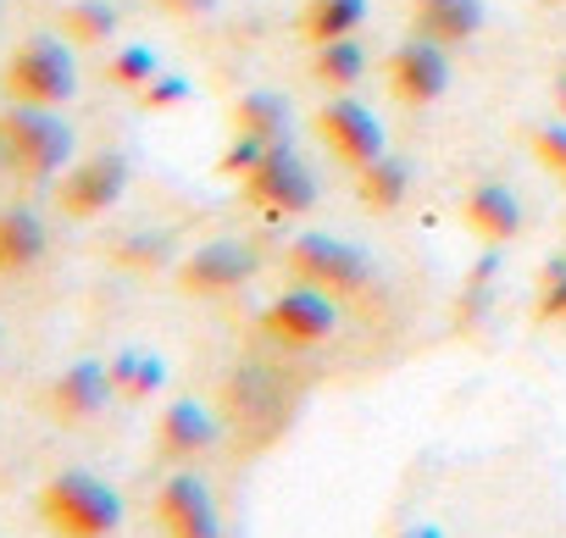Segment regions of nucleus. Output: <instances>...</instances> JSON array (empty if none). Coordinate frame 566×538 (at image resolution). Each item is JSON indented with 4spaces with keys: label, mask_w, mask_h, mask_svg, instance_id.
<instances>
[{
    "label": "nucleus",
    "mask_w": 566,
    "mask_h": 538,
    "mask_svg": "<svg viewBox=\"0 0 566 538\" xmlns=\"http://www.w3.org/2000/svg\"><path fill=\"white\" fill-rule=\"evenodd\" d=\"M34 505L56 538H112L123 527V494L95 472H56Z\"/></svg>",
    "instance_id": "f257e3e1"
},
{
    "label": "nucleus",
    "mask_w": 566,
    "mask_h": 538,
    "mask_svg": "<svg viewBox=\"0 0 566 538\" xmlns=\"http://www.w3.org/2000/svg\"><path fill=\"white\" fill-rule=\"evenodd\" d=\"M0 89H7L12 106H67L78 95V62L67 40L34 34L12 51L7 73H0Z\"/></svg>",
    "instance_id": "f03ea898"
},
{
    "label": "nucleus",
    "mask_w": 566,
    "mask_h": 538,
    "mask_svg": "<svg viewBox=\"0 0 566 538\" xmlns=\"http://www.w3.org/2000/svg\"><path fill=\"white\" fill-rule=\"evenodd\" d=\"M0 156L23 178H56L73 167V128L56 117V106H12L0 117Z\"/></svg>",
    "instance_id": "7ed1b4c3"
},
{
    "label": "nucleus",
    "mask_w": 566,
    "mask_h": 538,
    "mask_svg": "<svg viewBox=\"0 0 566 538\" xmlns=\"http://www.w3.org/2000/svg\"><path fill=\"white\" fill-rule=\"evenodd\" d=\"M239 194H244L250 211L283 222V217H301V211L317 205V172L301 161L295 145H266L261 161L239 178Z\"/></svg>",
    "instance_id": "20e7f679"
},
{
    "label": "nucleus",
    "mask_w": 566,
    "mask_h": 538,
    "mask_svg": "<svg viewBox=\"0 0 566 538\" xmlns=\"http://www.w3.org/2000/svg\"><path fill=\"white\" fill-rule=\"evenodd\" d=\"M290 278L306 284V289H323V295H361L373 284V255L350 239H334V233H301L290 244Z\"/></svg>",
    "instance_id": "39448f33"
},
{
    "label": "nucleus",
    "mask_w": 566,
    "mask_h": 538,
    "mask_svg": "<svg viewBox=\"0 0 566 538\" xmlns=\"http://www.w3.org/2000/svg\"><path fill=\"white\" fill-rule=\"evenodd\" d=\"M128 178H134V167H128L123 150L84 156V161H73V167L62 172V183H56V205H62L73 222L106 217V211L128 194Z\"/></svg>",
    "instance_id": "423d86ee"
},
{
    "label": "nucleus",
    "mask_w": 566,
    "mask_h": 538,
    "mask_svg": "<svg viewBox=\"0 0 566 538\" xmlns=\"http://www.w3.org/2000/svg\"><path fill=\"white\" fill-rule=\"evenodd\" d=\"M384 84H389V101L395 106H411V112L444 101V89H450V56H444V45H433L422 34L400 40L389 51V62H384Z\"/></svg>",
    "instance_id": "0eeeda50"
},
{
    "label": "nucleus",
    "mask_w": 566,
    "mask_h": 538,
    "mask_svg": "<svg viewBox=\"0 0 566 538\" xmlns=\"http://www.w3.org/2000/svg\"><path fill=\"white\" fill-rule=\"evenodd\" d=\"M334 328H339V306H334V295L306 289V284L283 289V295L261 312V334H266V339H277V345H290V350L328 345V339H334Z\"/></svg>",
    "instance_id": "6e6552de"
},
{
    "label": "nucleus",
    "mask_w": 566,
    "mask_h": 538,
    "mask_svg": "<svg viewBox=\"0 0 566 538\" xmlns=\"http://www.w3.org/2000/svg\"><path fill=\"white\" fill-rule=\"evenodd\" d=\"M312 128H317V139L328 145V156H334L339 167H350V172H361L367 161L384 156V123H378L361 101H350V95H334V101L312 117Z\"/></svg>",
    "instance_id": "1a4fd4ad"
},
{
    "label": "nucleus",
    "mask_w": 566,
    "mask_h": 538,
    "mask_svg": "<svg viewBox=\"0 0 566 538\" xmlns=\"http://www.w3.org/2000/svg\"><path fill=\"white\" fill-rule=\"evenodd\" d=\"M255 266H261V255L250 244L211 239V244H200V250H189L178 261V289L184 295H233V289H244L255 278Z\"/></svg>",
    "instance_id": "9d476101"
},
{
    "label": "nucleus",
    "mask_w": 566,
    "mask_h": 538,
    "mask_svg": "<svg viewBox=\"0 0 566 538\" xmlns=\"http://www.w3.org/2000/svg\"><path fill=\"white\" fill-rule=\"evenodd\" d=\"M156 521H161L167 538H222L211 488H206L195 472H172V477L156 488Z\"/></svg>",
    "instance_id": "9b49d317"
},
{
    "label": "nucleus",
    "mask_w": 566,
    "mask_h": 538,
    "mask_svg": "<svg viewBox=\"0 0 566 538\" xmlns=\"http://www.w3.org/2000/svg\"><path fill=\"white\" fill-rule=\"evenodd\" d=\"M117 400V389H112V372H106V361H73L56 383H51V416L56 422H95L106 405Z\"/></svg>",
    "instance_id": "f8f14e48"
},
{
    "label": "nucleus",
    "mask_w": 566,
    "mask_h": 538,
    "mask_svg": "<svg viewBox=\"0 0 566 538\" xmlns=\"http://www.w3.org/2000/svg\"><path fill=\"white\" fill-rule=\"evenodd\" d=\"M461 222H467L489 250H500V244H511V239L522 233V200H516L505 183H478V189H467V200H461Z\"/></svg>",
    "instance_id": "ddd939ff"
},
{
    "label": "nucleus",
    "mask_w": 566,
    "mask_h": 538,
    "mask_svg": "<svg viewBox=\"0 0 566 538\" xmlns=\"http://www.w3.org/2000/svg\"><path fill=\"white\" fill-rule=\"evenodd\" d=\"M217 444V416L200 405V400H172L167 411H161V422H156V450L167 455V461H195V455H206Z\"/></svg>",
    "instance_id": "4468645a"
},
{
    "label": "nucleus",
    "mask_w": 566,
    "mask_h": 538,
    "mask_svg": "<svg viewBox=\"0 0 566 538\" xmlns=\"http://www.w3.org/2000/svg\"><path fill=\"white\" fill-rule=\"evenodd\" d=\"M483 18H489L483 0H411V34H422V40H433L444 51L478 40Z\"/></svg>",
    "instance_id": "2eb2a0df"
},
{
    "label": "nucleus",
    "mask_w": 566,
    "mask_h": 538,
    "mask_svg": "<svg viewBox=\"0 0 566 538\" xmlns=\"http://www.w3.org/2000/svg\"><path fill=\"white\" fill-rule=\"evenodd\" d=\"M290 101H283L277 89H250L233 101V134L239 139H255V145H290Z\"/></svg>",
    "instance_id": "dca6fc26"
},
{
    "label": "nucleus",
    "mask_w": 566,
    "mask_h": 538,
    "mask_svg": "<svg viewBox=\"0 0 566 538\" xmlns=\"http://www.w3.org/2000/svg\"><path fill=\"white\" fill-rule=\"evenodd\" d=\"M367 23V0H306L295 34L306 45H334V40H356Z\"/></svg>",
    "instance_id": "f3484780"
},
{
    "label": "nucleus",
    "mask_w": 566,
    "mask_h": 538,
    "mask_svg": "<svg viewBox=\"0 0 566 538\" xmlns=\"http://www.w3.org/2000/svg\"><path fill=\"white\" fill-rule=\"evenodd\" d=\"M45 255V222L29 205L0 211V273H29V266Z\"/></svg>",
    "instance_id": "a211bd4d"
},
{
    "label": "nucleus",
    "mask_w": 566,
    "mask_h": 538,
    "mask_svg": "<svg viewBox=\"0 0 566 538\" xmlns=\"http://www.w3.org/2000/svg\"><path fill=\"white\" fill-rule=\"evenodd\" d=\"M406 194H411V167L400 156H378L356 172V200L367 211H400Z\"/></svg>",
    "instance_id": "6ab92c4d"
},
{
    "label": "nucleus",
    "mask_w": 566,
    "mask_h": 538,
    "mask_svg": "<svg viewBox=\"0 0 566 538\" xmlns=\"http://www.w3.org/2000/svg\"><path fill=\"white\" fill-rule=\"evenodd\" d=\"M106 372H112V389L123 394V400H150L161 383H167V361L161 356H150V350H117L112 361H106Z\"/></svg>",
    "instance_id": "aec40b11"
},
{
    "label": "nucleus",
    "mask_w": 566,
    "mask_h": 538,
    "mask_svg": "<svg viewBox=\"0 0 566 538\" xmlns=\"http://www.w3.org/2000/svg\"><path fill=\"white\" fill-rule=\"evenodd\" d=\"M112 34H117L112 0H67L62 7V40L67 45H106Z\"/></svg>",
    "instance_id": "412c9836"
},
{
    "label": "nucleus",
    "mask_w": 566,
    "mask_h": 538,
    "mask_svg": "<svg viewBox=\"0 0 566 538\" xmlns=\"http://www.w3.org/2000/svg\"><path fill=\"white\" fill-rule=\"evenodd\" d=\"M361 73H367V51H361L356 40L317 45V56H312V78H317V84H328V89H350Z\"/></svg>",
    "instance_id": "4be33fe9"
},
{
    "label": "nucleus",
    "mask_w": 566,
    "mask_h": 538,
    "mask_svg": "<svg viewBox=\"0 0 566 538\" xmlns=\"http://www.w3.org/2000/svg\"><path fill=\"white\" fill-rule=\"evenodd\" d=\"M156 73H161V62H156L150 45H123V51H112V62H106V84H112V89H128V95H139Z\"/></svg>",
    "instance_id": "5701e85b"
},
{
    "label": "nucleus",
    "mask_w": 566,
    "mask_h": 538,
    "mask_svg": "<svg viewBox=\"0 0 566 538\" xmlns=\"http://www.w3.org/2000/svg\"><path fill=\"white\" fill-rule=\"evenodd\" d=\"M527 150H533V161H538L555 183H566V117H560V123H533V128H527Z\"/></svg>",
    "instance_id": "b1692460"
},
{
    "label": "nucleus",
    "mask_w": 566,
    "mask_h": 538,
    "mask_svg": "<svg viewBox=\"0 0 566 538\" xmlns=\"http://www.w3.org/2000/svg\"><path fill=\"white\" fill-rule=\"evenodd\" d=\"M134 101H139L145 112H172V106H189V101H195V84H189L184 73H156Z\"/></svg>",
    "instance_id": "393cba45"
},
{
    "label": "nucleus",
    "mask_w": 566,
    "mask_h": 538,
    "mask_svg": "<svg viewBox=\"0 0 566 538\" xmlns=\"http://www.w3.org/2000/svg\"><path fill=\"white\" fill-rule=\"evenodd\" d=\"M533 317H538V323H566V261H555L549 273H544Z\"/></svg>",
    "instance_id": "a878e982"
},
{
    "label": "nucleus",
    "mask_w": 566,
    "mask_h": 538,
    "mask_svg": "<svg viewBox=\"0 0 566 538\" xmlns=\"http://www.w3.org/2000/svg\"><path fill=\"white\" fill-rule=\"evenodd\" d=\"M261 150H266V145H255V139H239V134H233V145L222 150V161H217V172L239 183V178H244V172H250V167L261 161Z\"/></svg>",
    "instance_id": "bb28decb"
},
{
    "label": "nucleus",
    "mask_w": 566,
    "mask_h": 538,
    "mask_svg": "<svg viewBox=\"0 0 566 538\" xmlns=\"http://www.w3.org/2000/svg\"><path fill=\"white\" fill-rule=\"evenodd\" d=\"M150 7L161 12V18H178V23H189V18H211L222 0H150Z\"/></svg>",
    "instance_id": "cd10ccee"
},
{
    "label": "nucleus",
    "mask_w": 566,
    "mask_h": 538,
    "mask_svg": "<svg viewBox=\"0 0 566 538\" xmlns=\"http://www.w3.org/2000/svg\"><path fill=\"white\" fill-rule=\"evenodd\" d=\"M555 112L566 117V67H560V78H555Z\"/></svg>",
    "instance_id": "c85d7f7f"
},
{
    "label": "nucleus",
    "mask_w": 566,
    "mask_h": 538,
    "mask_svg": "<svg viewBox=\"0 0 566 538\" xmlns=\"http://www.w3.org/2000/svg\"><path fill=\"white\" fill-rule=\"evenodd\" d=\"M400 538H444V532H439V527H406Z\"/></svg>",
    "instance_id": "c756f323"
},
{
    "label": "nucleus",
    "mask_w": 566,
    "mask_h": 538,
    "mask_svg": "<svg viewBox=\"0 0 566 538\" xmlns=\"http://www.w3.org/2000/svg\"><path fill=\"white\" fill-rule=\"evenodd\" d=\"M544 7H560V0H544Z\"/></svg>",
    "instance_id": "7c9ffc66"
}]
</instances>
